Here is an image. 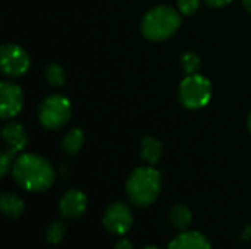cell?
Returning a JSON list of instances; mask_svg holds the SVG:
<instances>
[{
  "mask_svg": "<svg viewBox=\"0 0 251 249\" xmlns=\"http://www.w3.org/2000/svg\"><path fill=\"white\" fill-rule=\"evenodd\" d=\"M181 25L179 13L169 6L150 9L141 22L143 35L150 41H165L171 38Z\"/></svg>",
  "mask_w": 251,
  "mask_h": 249,
  "instance_id": "obj_3",
  "label": "cell"
},
{
  "mask_svg": "<svg viewBox=\"0 0 251 249\" xmlns=\"http://www.w3.org/2000/svg\"><path fill=\"white\" fill-rule=\"evenodd\" d=\"M72 114L71 101L59 94H53L41 101L38 107L40 123L46 129H59L68 123Z\"/></svg>",
  "mask_w": 251,
  "mask_h": 249,
  "instance_id": "obj_4",
  "label": "cell"
},
{
  "mask_svg": "<svg viewBox=\"0 0 251 249\" xmlns=\"http://www.w3.org/2000/svg\"><path fill=\"white\" fill-rule=\"evenodd\" d=\"M3 138H4V142H6L7 148L13 150L16 153L24 150L25 145H26L25 129H24V126L21 123H16V122L7 123L3 128Z\"/></svg>",
  "mask_w": 251,
  "mask_h": 249,
  "instance_id": "obj_11",
  "label": "cell"
},
{
  "mask_svg": "<svg viewBox=\"0 0 251 249\" xmlns=\"http://www.w3.org/2000/svg\"><path fill=\"white\" fill-rule=\"evenodd\" d=\"M103 225L113 235H125L132 226V213L129 207L124 203L112 204L104 213Z\"/></svg>",
  "mask_w": 251,
  "mask_h": 249,
  "instance_id": "obj_7",
  "label": "cell"
},
{
  "mask_svg": "<svg viewBox=\"0 0 251 249\" xmlns=\"http://www.w3.org/2000/svg\"><path fill=\"white\" fill-rule=\"evenodd\" d=\"M160 173L153 167L135 169L126 182V194L137 207H147L160 194Z\"/></svg>",
  "mask_w": 251,
  "mask_h": 249,
  "instance_id": "obj_2",
  "label": "cell"
},
{
  "mask_svg": "<svg viewBox=\"0 0 251 249\" xmlns=\"http://www.w3.org/2000/svg\"><path fill=\"white\" fill-rule=\"evenodd\" d=\"M12 175L15 182L29 192H43L49 189L56 176L53 166L37 154L19 156L13 161Z\"/></svg>",
  "mask_w": 251,
  "mask_h": 249,
  "instance_id": "obj_1",
  "label": "cell"
},
{
  "mask_svg": "<svg viewBox=\"0 0 251 249\" xmlns=\"http://www.w3.org/2000/svg\"><path fill=\"white\" fill-rule=\"evenodd\" d=\"M87 197L82 191H78V189H71L68 191L60 203H59V208H60V214L65 217V219H78L81 217L85 210H87Z\"/></svg>",
  "mask_w": 251,
  "mask_h": 249,
  "instance_id": "obj_9",
  "label": "cell"
},
{
  "mask_svg": "<svg viewBox=\"0 0 251 249\" xmlns=\"http://www.w3.org/2000/svg\"><path fill=\"white\" fill-rule=\"evenodd\" d=\"M207 4H210V6H213V7H222V6H225V4H228V3H231L232 0H204Z\"/></svg>",
  "mask_w": 251,
  "mask_h": 249,
  "instance_id": "obj_22",
  "label": "cell"
},
{
  "mask_svg": "<svg viewBox=\"0 0 251 249\" xmlns=\"http://www.w3.org/2000/svg\"><path fill=\"white\" fill-rule=\"evenodd\" d=\"M212 97V85L207 78L191 73L182 79L179 85V98L181 103L188 109H201L204 107Z\"/></svg>",
  "mask_w": 251,
  "mask_h": 249,
  "instance_id": "obj_5",
  "label": "cell"
},
{
  "mask_svg": "<svg viewBox=\"0 0 251 249\" xmlns=\"http://www.w3.org/2000/svg\"><path fill=\"white\" fill-rule=\"evenodd\" d=\"M24 106V92L21 87L12 82L0 84V114L3 119L16 116Z\"/></svg>",
  "mask_w": 251,
  "mask_h": 249,
  "instance_id": "obj_8",
  "label": "cell"
},
{
  "mask_svg": "<svg viewBox=\"0 0 251 249\" xmlns=\"http://www.w3.org/2000/svg\"><path fill=\"white\" fill-rule=\"evenodd\" d=\"M84 145V132L78 128L71 129L62 141V150L66 154H75L78 153Z\"/></svg>",
  "mask_w": 251,
  "mask_h": 249,
  "instance_id": "obj_15",
  "label": "cell"
},
{
  "mask_svg": "<svg viewBox=\"0 0 251 249\" xmlns=\"http://www.w3.org/2000/svg\"><path fill=\"white\" fill-rule=\"evenodd\" d=\"M0 208L9 219H19L25 211V204L21 197L12 192H4L0 198Z\"/></svg>",
  "mask_w": 251,
  "mask_h": 249,
  "instance_id": "obj_12",
  "label": "cell"
},
{
  "mask_svg": "<svg viewBox=\"0 0 251 249\" xmlns=\"http://www.w3.org/2000/svg\"><path fill=\"white\" fill-rule=\"evenodd\" d=\"M243 3H244V7L251 12V0H243Z\"/></svg>",
  "mask_w": 251,
  "mask_h": 249,
  "instance_id": "obj_23",
  "label": "cell"
},
{
  "mask_svg": "<svg viewBox=\"0 0 251 249\" xmlns=\"http://www.w3.org/2000/svg\"><path fill=\"white\" fill-rule=\"evenodd\" d=\"M65 235H66V225L63 222H53L46 229V239H47V242H50L53 245L60 244L63 241Z\"/></svg>",
  "mask_w": 251,
  "mask_h": 249,
  "instance_id": "obj_16",
  "label": "cell"
},
{
  "mask_svg": "<svg viewBox=\"0 0 251 249\" xmlns=\"http://www.w3.org/2000/svg\"><path fill=\"white\" fill-rule=\"evenodd\" d=\"M44 78L53 87H60L65 82V73L59 65H47L44 68Z\"/></svg>",
  "mask_w": 251,
  "mask_h": 249,
  "instance_id": "obj_17",
  "label": "cell"
},
{
  "mask_svg": "<svg viewBox=\"0 0 251 249\" xmlns=\"http://www.w3.org/2000/svg\"><path fill=\"white\" fill-rule=\"evenodd\" d=\"M0 63L4 75L16 78L28 70L29 56L22 47L16 44H4L0 50Z\"/></svg>",
  "mask_w": 251,
  "mask_h": 249,
  "instance_id": "obj_6",
  "label": "cell"
},
{
  "mask_svg": "<svg viewBox=\"0 0 251 249\" xmlns=\"http://www.w3.org/2000/svg\"><path fill=\"white\" fill-rule=\"evenodd\" d=\"M168 249H212V245L200 232H182L172 239Z\"/></svg>",
  "mask_w": 251,
  "mask_h": 249,
  "instance_id": "obj_10",
  "label": "cell"
},
{
  "mask_svg": "<svg viewBox=\"0 0 251 249\" xmlns=\"http://www.w3.org/2000/svg\"><path fill=\"white\" fill-rule=\"evenodd\" d=\"M162 156V144L159 139L153 138V136H146L141 141V157L150 163V164H156L160 160Z\"/></svg>",
  "mask_w": 251,
  "mask_h": 249,
  "instance_id": "obj_14",
  "label": "cell"
},
{
  "mask_svg": "<svg viewBox=\"0 0 251 249\" xmlns=\"http://www.w3.org/2000/svg\"><path fill=\"white\" fill-rule=\"evenodd\" d=\"M179 10L185 15H193L200 6V0H178Z\"/></svg>",
  "mask_w": 251,
  "mask_h": 249,
  "instance_id": "obj_20",
  "label": "cell"
},
{
  "mask_svg": "<svg viewBox=\"0 0 251 249\" xmlns=\"http://www.w3.org/2000/svg\"><path fill=\"white\" fill-rule=\"evenodd\" d=\"M249 128H250V132H251V114H250V119H249Z\"/></svg>",
  "mask_w": 251,
  "mask_h": 249,
  "instance_id": "obj_25",
  "label": "cell"
},
{
  "mask_svg": "<svg viewBox=\"0 0 251 249\" xmlns=\"http://www.w3.org/2000/svg\"><path fill=\"white\" fill-rule=\"evenodd\" d=\"M181 65H182L184 70H185L188 75L196 73L197 69H199V66H200V57H199L196 53H193V51H187V53H184V56L181 57Z\"/></svg>",
  "mask_w": 251,
  "mask_h": 249,
  "instance_id": "obj_18",
  "label": "cell"
},
{
  "mask_svg": "<svg viewBox=\"0 0 251 249\" xmlns=\"http://www.w3.org/2000/svg\"><path fill=\"white\" fill-rule=\"evenodd\" d=\"M15 153H16V151L7 148V150H4V151L1 153V156H0V173H1L3 178L7 175L9 169L12 167V161H13Z\"/></svg>",
  "mask_w": 251,
  "mask_h": 249,
  "instance_id": "obj_19",
  "label": "cell"
},
{
  "mask_svg": "<svg viewBox=\"0 0 251 249\" xmlns=\"http://www.w3.org/2000/svg\"><path fill=\"white\" fill-rule=\"evenodd\" d=\"M115 249H134V245H132V242H131V241H128V239H122V241H119V242L115 245Z\"/></svg>",
  "mask_w": 251,
  "mask_h": 249,
  "instance_id": "obj_21",
  "label": "cell"
},
{
  "mask_svg": "<svg viewBox=\"0 0 251 249\" xmlns=\"http://www.w3.org/2000/svg\"><path fill=\"white\" fill-rule=\"evenodd\" d=\"M143 249H159L157 247H146V248H143Z\"/></svg>",
  "mask_w": 251,
  "mask_h": 249,
  "instance_id": "obj_24",
  "label": "cell"
},
{
  "mask_svg": "<svg viewBox=\"0 0 251 249\" xmlns=\"http://www.w3.org/2000/svg\"><path fill=\"white\" fill-rule=\"evenodd\" d=\"M191 211L187 205L184 204H175L171 207L169 213H168V220H169V225L176 229V230H185L190 223H191Z\"/></svg>",
  "mask_w": 251,
  "mask_h": 249,
  "instance_id": "obj_13",
  "label": "cell"
}]
</instances>
